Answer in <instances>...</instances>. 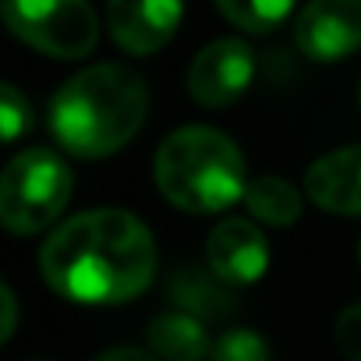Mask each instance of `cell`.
I'll use <instances>...</instances> for the list:
<instances>
[{
    "mask_svg": "<svg viewBox=\"0 0 361 361\" xmlns=\"http://www.w3.org/2000/svg\"><path fill=\"white\" fill-rule=\"evenodd\" d=\"M255 71V57L248 50V43L241 39H216L206 50H199V57L188 68V92L195 103L220 110L231 106L252 82Z\"/></svg>",
    "mask_w": 361,
    "mask_h": 361,
    "instance_id": "cell-8",
    "label": "cell"
},
{
    "mask_svg": "<svg viewBox=\"0 0 361 361\" xmlns=\"http://www.w3.org/2000/svg\"><path fill=\"white\" fill-rule=\"evenodd\" d=\"M206 262L231 287H248V283L262 280V273L269 266V241L255 224L227 216L206 238Z\"/></svg>",
    "mask_w": 361,
    "mask_h": 361,
    "instance_id": "cell-9",
    "label": "cell"
},
{
    "mask_svg": "<svg viewBox=\"0 0 361 361\" xmlns=\"http://www.w3.org/2000/svg\"><path fill=\"white\" fill-rule=\"evenodd\" d=\"M0 128H4V142H18L25 128H32V106L11 82L0 89Z\"/></svg>",
    "mask_w": 361,
    "mask_h": 361,
    "instance_id": "cell-16",
    "label": "cell"
},
{
    "mask_svg": "<svg viewBox=\"0 0 361 361\" xmlns=\"http://www.w3.org/2000/svg\"><path fill=\"white\" fill-rule=\"evenodd\" d=\"M0 305H4V326H0V340H11L15 336V326H18V301H15V290L11 283H0Z\"/></svg>",
    "mask_w": 361,
    "mask_h": 361,
    "instance_id": "cell-18",
    "label": "cell"
},
{
    "mask_svg": "<svg viewBox=\"0 0 361 361\" xmlns=\"http://www.w3.org/2000/svg\"><path fill=\"white\" fill-rule=\"evenodd\" d=\"M216 8L245 32H269L290 15L294 0H216Z\"/></svg>",
    "mask_w": 361,
    "mask_h": 361,
    "instance_id": "cell-14",
    "label": "cell"
},
{
    "mask_svg": "<svg viewBox=\"0 0 361 361\" xmlns=\"http://www.w3.org/2000/svg\"><path fill=\"white\" fill-rule=\"evenodd\" d=\"M149 347L159 361H202L213 354L206 322L188 312H163L149 326Z\"/></svg>",
    "mask_w": 361,
    "mask_h": 361,
    "instance_id": "cell-12",
    "label": "cell"
},
{
    "mask_svg": "<svg viewBox=\"0 0 361 361\" xmlns=\"http://www.w3.org/2000/svg\"><path fill=\"white\" fill-rule=\"evenodd\" d=\"M156 188L185 213H224L248 192V166L238 142L216 128L188 124L156 149Z\"/></svg>",
    "mask_w": 361,
    "mask_h": 361,
    "instance_id": "cell-3",
    "label": "cell"
},
{
    "mask_svg": "<svg viewBox=\"0 0 361 361\" xmlns=\"http://www.w3.org/2000/svg\"><path fill=\"white\" fill-rule=\"evenodd\" d=\"M71 166L50 149L18 152L0 177V220L18 238L47 231L71 202Z\"/></svg>",
    "mask_w": 361,
    "mask_h": 361,
    "instance_id": "cell-4",
    "label": "cell"
},
{
    "mask_svg": "<svg viewBox=\"0 0 361 361\" xmlns=\"http://www.w3.org/2000/svg\"><path fill=\"white\" fill-rule=\"evenodd\" d=\"M213 361H273L269 343L255 329H227L213 343Z\"/></svg>",
    "mask_w": 361,
    "mask_h": 361,
    "instance_id": "cell-15",
    "label": "cell"
},
{
    "mask_svg": "<svg viewBox=\"0 0 361 361\" xmlns=\"http://www.w3.org/2000/svg\"><path fill=\"white\" fill-rule=\"evenodd\" d=\"M11 36L54 61H82L99 43V22L89 0H4Z\"/></svg>",
    "mask_w": 361,
    "mask_h": 361,
    "instance_id": "cell-5",
    "label": "cell"
},
{
    "mask_svg": "<svg viewBox=\"0 0 361 361\" xmlns=\"http://www.w3.org/2000/svg\"><path fill=\"white\" fill-rule=\"evenodd\" d=\"M149 89L128 64H92L71 75L50 99V131L64 152L103 159L124 149L145 124Z\"/></svg>",
    "mask_w": 361,
    "mask_h": 361,
    "instance_id": "cell-2",
    "label": "cell"
},
{
    "mask_svg": "<svg viewBox=\"0 0 361 361\" xmlns=\"http://www.w3.org/2000/svg\"><path fill=\"white\" fill-rule=\"evenodd\" d=\"M166 298L202 322H213V319H227L234 315L238 308V294L234 287L206 262H177L166 276Z\"/></svg>",
    "mask_w": 361,
    "mask_h": 361,
    "instance_id": "cell-11",
    "label": "cell"
},
{
    "mask_svg": "<svg viewBox=\"0 0 361 361\" xmlns=\"http://www.w3.org/2000/svg\"><path fill=\"white\" fill-rule=\"evenodd\" d=\"M333 336H336V347L347 361H361V305H350L340 312Z\"/></svg>",
    "mask_w": 361,
    "mask_h": 361,
    "instance_id": "cell-17",
    "label": "cell"
},
{
    "mask_svg": "<svg viewBox=\"0 0 361 361\" xmlns=\"http://www.w3.org/2000/svg\"><path fill=\"white\" fill-rule=\"evenodd\" d=\"M39 273L68 301L121 305L152 283L156 241L128 209H89L47 238Z\"/></svg>",
    "mask_w": 361,
    "mask_h": 361,
    "instance_id": "cell-1",
    "label": "cell"
},
{
    "mask_svg": "<svg viewBox=\"0 0 361 361\" xmlns=\"http://www.w3.org/2000/svg\"><path fill=\"white\" fill-rule=\"evenodd\" d=\"M92 361H159V357L149 354V350H142V347H114V350H103Z\"/></svg>",
    "mask_w": 361,
    "mask_h": 361,
    "instance_id": "cell-19",
    "label": "cell"
},
{
    "mask_svg": "<svg viewBox=\"0 0 361 361\" xmlns=\"http://www.w3.org/2000/svg\"><path fill=\"white\" fill-rule=\"evenodd\" d=\"M245 206L248 213L259 220V224H269V227H294L301 220V192L283 177H273V173H262L255 180H248V192H245Z\"/></svg>",
    "mask_w": 361,
    "mask_h": 361,
    "instance_id": "cell-13",
    "label": "cell"
},
{
    "mask_svg": "<svg viewBox=\"0 0 361 361\" xmlns=\"http://www.w3.org/2000/svg\"><path fill=\"white\" fill-rule=\"evenodd\" d=\"M357 106H361V89H357Z\"/></svg>",
    "mask_w": 361,
    "mask_h": 361,
    "instance_id": "cell-20",
    "label": "cell"
},
{
    "mask_svg": "<svg viewBox=\"0 0 361 361\" xmlns=\"http://www.w3.org/2000/svg\"><path fill=\"white\" fill-rule=\"evenodd\" d=\"M185 15V0H106V29L131 57L163 50Z\"/></svg>",
    "mask_w": 361,
    "mask_h": 361,
    "instance_id": "cell-7",
    "label": "cell"
},
{
    "mask_svg": "<svg viewBox=\"0 0 361 361\" xmlns=\"http://www.w3.org/2000/svg\"><path fill=\"white\" fill-rule=\"evenodd\" d=\"M357 255H361V245H357Z\"/></svg>",
    "mask_w": 361,
    "mask_h": 361,
    "instance_id": "cell-21",
    "label": "cell"
},
{
    "mask_svg": "<svg viewBox=\"0 0 361 361\" xmlns=\"http://www.w3.org/2000/svg\"><path fill=\"white\" fill-rule=\"evenodd\" d=\"M294 43L319 64L361 50V0H308L294 18Z\"/></svg>",
    "mask_w": 361,
    "mask_h": 361,
    "instance_id": "cell-6",
    "label": "cell"
},
{
    "mask_svg": "<svg viewBox=\"0 0 361 361\" xmlns=\"http://www.w3.org/2000/svg\"><path fill=\"white\" fill-rule=\"evenodd\" d=\"M305 195L326 213L361 216V145L319 156L305 170Z\"/></svg>",
    "mask_w": 361,
    "mask_h": 361,
    "instance_id": "cell-10",
    "label": "cell"
}]
</instances>
